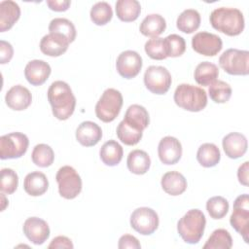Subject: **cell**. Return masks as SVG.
<instances>
[{
    "mask_svg": "<svg viewBox=\"0 0 249 249\" xmlns=\"http://www.w3.org/2000/svg\"><path fill=\"white\" fill-rule=\"evenodd\" d=\"M73 247L74 246H73L71 239H69L68 237L63 236V235L54 237L49 245V248H70V249H72Z\"/></svg>",
    "mask_w": 249,
    "mask_h": 249,
    "instance_id": "44",
    "label": "cell"
},
{
    "mask_svg": "<svg viewBox=\"0 0 249 249\" xmlns=\"http://www.w3.org/2000/svg\"><path fill=\"white\" fill-rule=\"evenodd\" d=\"M206 219L199 209H191L178 221L177 231L182 239L189 244H196L202 237Z\"/></svg>",
    "mask_w": 249,
    "mask_h": 249,
    "instance_id": "3",
    "label": "cell"
},
{
    "mask_svg": "<svg viewBox=\"0 0 249 249\" xmlns=\"http://www.w3.org/2000/svg\"><path fill=\"white\" fill-rule=\"evenodd\" d=\"M232 246V238L225 229H217L209 236L203 249H230Z\"/></svg>",
    "mask_w": 249,
    "mask_h": 249,
    "instance_id": "32",
    "label": "cell"
},
{
    "mask_svg": "<svg viewBox=\"0 0 249 249\" xmlns=\"http://www.w3.org/2000/svg\"><path fill=\"white\" fill-rule=\"evenodd\" d=\"M20 17V8L12 0L0 2V31L11 29Z\"/></svg>",
    "mask_w": 249,
    "mask_h": 249,
    "instance_id": "22",
    "label": "cell"
},
{
    "mask_svg": "<svg viewBox=\"0 0 249 249\" xmlns=\"http://www.w3.org/2000/svg\"><path fill=\"white\" fill-rule=\"evenodd\" d=\"M14 54V49L9 42L4 40L0 41V62L1 64L8 63Z\"/></svg>",
    "mask_w": 249,
    "mask_h": 249,
    "instance_id": "43",
    "label": "cell"
},
{
    "mask_svg": "<svg viewBox=\"0 0 249 249\" xmlns=\"http://www.w3.org/2000/svg\"><path fill=\"white\" fill-rule=\"evenodd\" d=\"M50 33H58L63 35L69 43H72L76 38V28L72 21L64 18H55L49 24Z\"/></svg>",
    "mask_w": 249,
    "mask_h": 249,
    "instance_id": "33",
    "label": "cell"
},
{
    "mask_svg": "<svg viewBox=\"0 0 249 249\" xmlns=\"http://www.w3.org/2000/svg\"><path fill=\"white\" fill-rule=\"evenodd\" d=\"M165 28L166 22L163 17L159 14H151L146 16L142 20L139 30L144 36L157 38L164 32Z\"/></svg>",
    "mask_w": 249,
    "mask_h": 249,
    "instance_id": "25",
    "label": "cell"
},
{
    "mask_svg": "<svg viewBox=\"0 0 249 249\" xmlns=\"http://www.w3.org/2000/svg\"><path fill=\"white\" fill-rule=\"evenodd\" d=\"M174 102L180 108L190 112H199L207 105L206 91L191 84H181L174 91Z\"/></svg>",
    "mask_w": 249,
    "mask_h": 249,
    "instance_id": "4",
    "label": "cell"
},
{
    "mask_svg": "<svg viewBox=\"0 0 249 249\" xmlns=\"http://www.w3.org/2000/svg\"><path fill=\"white\" fill-rule=\"evenodd\" d=\"M118 247L120 249H125V248H132V249H139L141 247L139 240L130 234H124L119 239Z\"/></svg>",
    "mask_w": 249,
    "mask_h": 249,
    "instance_id": "42",
    "label": "cell"
},
{
    "mask_svg": "<svg viewBox=\"0 0 249 249\" xmlns=\"http://www.w3.org/2000/svg\"><path fill=\"white\" fill-rule=\"evenodd\" d=\"M90 19L96 25H105L113 17L112 7L107 2H97L90 9Z\"/></svg>",
    "mask_w": 249,
    "mask_h": 249,
    "instance_id": "36",
    "label": "cell"
},
{
    "mask_svg": "<svg viewBox=\"0 0 249 249\" xmlns=\"http://www.w3.org/2000/svg\"><path fill=\"white\" fill-rule=\"evenodd\" d=\"M49 188V181L47 176L40 171H33L28 173L23 181V189L26 194L32 196H39L44 195Z\"/></svg>",
    "mask_w": 249,
    "mask_h": 249,
    "instance_id": "23",
    "label": "cell"
},
{
    "mask_svg": "<svg viewBox=\"0 0 249 249\" xmlns=\"http://www.w3.org/2000/svg\"><path fill=\"white\" fill-rule=\"evenodd\" d=\"M163 48L166 57H178L186 51V42L177 34H170L163 38Z\"/></svg>",
    "mask_w": 249,
    "mask_h": 249,
    "instance_id": "35",
    "label": "cell"
},
{
    "mask_svg": "<svg viewBox=\"0 0 249 249\" xmlns=\"http://www.w3.org/2000/svg\"><path fill=\"white\" fill-rule=\"evenodd\" d=\"M59 195L66 199H73L82 191V179L70 165L60 167L55 175Z\"/></svg>",
    "mask_w": 249,
    "mask_h": 249,
    "instance_id": "7",
    "label": "cell"
},
{
    "mask_svg": "<svg viewBox=\"0 0 249 249\" xmlns=\"http://www.w3.org/2000/svg\"><path fill=\"white\" fill-rule=\"evenodd\" d=\"M223 149L230 159H238L244 156L247 151V139L239 132H230L222 141Z\"/></svg>",
    "mask_w": 249,
    "mask_h": 249,
    "instance_id": "20",
    "label": "cell"
},
{
    "mask_svg": "<svg viewBox=\"0 0 249 249\" xmlns=\"http://www.w3.org/2000/svg\"><path fill=\"white\" fill-rule=\"evenodd\" d=\"M172 83L169 71L163 66L151 65L144 73L145 87L152 93L164 94L168 91Z\"/></svg>",
    "mask_w": 249,
    "mask_h": 249,
    "instance_id": "10",
    "label": "cell"
},
{
    "mask_svg": "<svg viewBox=\"0 0 249 249\" xmlns=\"http://www.w3.org/2000/svg\"><path fill=\"white\" fill-rule=\"evenodd\" d=\"M219 64L230 75L246 76L249 73V52L228 49L220 55Z\"/></svg>",
    "mask_w": 249,
    "mask_h": 249,
    "instance_id": "6",
    "label": "cell"
},
{
    "mask_svg": "<svg viewBox=\"0 0 249 249\" xmlns=\"http://www.w3.org/2000/svg\"><path fill=\"white\" fill-rule=\"evenodd\" d=\"M142 57L134 51H124L121 53L116 61L118 73L125 79L136 77L142 68Z\"/></svg>",
    "mask_w": 249,
    "mask_h": 249,
    "instance_id": "13",
    "label": "cell"
},
{
    "mask_svg": "<svg viewBox=\"0 0 249 249\" xmlns=\"http://www.w3.org/2000/svg\"><path fill=\"white\" fill-rule=\"evenodd\" d=\"M28 137L21 132H11L0 137L1 160L18 159L22 157L28 148Z\"/></svg>",
    "mask_w": 249,
    "mask_h": 249,
    "instance_id": "8",
    "label": "cell"
},
{
    "mask_svg": "<svg viewBox=\"0 0 249 249\" xmlns=\"http://www.w3.org/2000/svg\"><path fill=\"white\" fill-rule=\"evenodd\" d=\"M23 233L34 244H43L50 236V228L46 221L38 217H30L23 223Z\"/></svg>",
    "mask_w": 249,
    "mask_h": 249,
    "instance_id": "15",
    "label": "cell"
},
{
    "mask_svg": "<svg viewBox=\"0 0 249 249\" xmlns=\"http://www.w3.org/2000/svg\"><path fill=\"white\" fill-rule=\"evenodd\" d=\"M229 201L221 196H213L206 202V210L210 217L215 220L225 217L229 211Z\"/></svg>",
    "mask_w": 249,
    "mask_h": 249,
    "instance_id": "39",
    "label": "cell"
},
{
    "mask_svg": "<svg viewBox=\"0 0 249 249\" xmlns=\"http://www.w3.org/2000/svg\"><path fill=\"white\" fill-rule=\"evenodd\" d=\"M221 154L219 148L213 143H204L196 152V160L203 167H213L219 163Z\"/></svg>",
    "mask_w": 249,
    "mask_h": 249,
    "instance_id": "30",
    "label": "cell"
},
{
    "mask_svg": "<svg viewBox=\"0 0 249 249\" xmlns=\"http://www.w3.org/2000/svg\"><path fill=\"white\" fill-rule=\"evenodd\" d=\"M18 185V177L15 170L11 168L1 169V180H0V190L2 193L7 195H12L16 192Z\"/></svg>",
    "mask_w": 249,
    "mask_h": 249,
    "instance_id": "40",
    "label": "cell"
},
{
    "mask_svg": "<svg viewBox=\"0 0 249 249\" xmlns=\"http://www.w3.org/2000/svg\"><path fill=\"white\" fill-rule=\"evenodd\" d=\"M51 72L52 69L48 62L41 59H33L26 64L24 76L32 86H41L48 80Z\"/></svg>",
    "mask_w": 249,
    "mask_h": 249,
    "instance_id": "17",
    "label": "cell"
},
{
    "mask_svg": "<svg viewBox=\"0 0 249 249\" xmlns=\"http://www.w3.org/2000/svg\"><path fill=\"white\" fill-rule=\"evenodd\" d=\"M69 46V41L58 33H49L40 42L41 52L49 56H59L63 54Z\"/></svg>",
    "mask_w": 249,
    "mask_h": 249,
    "instance_id": "18",
    "label": "cell"
},
{
    "mask_svg": "<svg viewBox=\"0 0 249 249\" xmlns=\"http://www.w3.org/2000/svg\"><path fill=\"white\" fill-rule=\"evenodd\" d=\"M159 216L149 207H139L130 215L131 228L143 235L152 234L159 227Z\"/></svg>",
    "mask_w": 249,
    "mask_h": 249,
    "instance_id": "11",
    "label": "cell"
},
{
    "mask_svg": "<svg viewBox=\"0 0 249 249\" xmlns=\"http://www.w3.org/2000/svg\"><path fill=\"white\" fill-rule=\"evenodd\" d=\"M231 227L241 234L246 243L249 242V196L247 194L238 196L233 202V210L230 217Z\"/></svg>",
    "mask_w": 249,
    "mask_h": 249,
    "instance_id": "9",
    "label": "cell"
},
{
    "mask_svg": "<svg viewBox=\"0 0 249 249\" xmlns=\"http://www.w3.org/2000/svg\"><path fill=\"white\" fill-rule=\"evenodd\" d=\"M122 106V93L116 89L109 88L103 91L97 101L95 105V115L100 121L104 123H111L120 114Z\"/></svg>",
    "mask_w": 249,
    "mask_h": 249,
    "instance_id": "5",
    "label": "cell"
},
{
    "mask_svg": "<svg viewBox=\"0 0 249 249\" xmlns=\"http://www.w3.org/2000/svg\"><path fill=\"white\" fill-rule=\"evenodd\" d=\"M158 155L163 164H175L182 157V145L177 138L165 136L159 143Z\"/></svg>",
    "mask_w": 249,
    "mask_h": 249,
    "instance_id": "14",
    "label": "cell"
},
{
    "mask_svg": "<svg viewBox=\"0 0 249 249\" xmlns=\"http://www.w3.org/2000/svg\"><path fill=\"white\" fill-rule=\"evenodd\" d=\"M99 156L105 165L115 166L121 162L124 156V150L116 140H109L100 148Z\"/></svg>",
    "mask_w": 249,
    "mask_h": 249,
    "instance_id": "27",
    "label": "cell"
},
{
    "mask_svg": "<svg viewBox=\"0 0 249 249\" xmlns=\"http://www.w3.org/2000/svg\"><path fill=\"white\" fill-rule=\"evenodd\" d=\"M219 76L218 66L209 61H202L195 69L194 77L200 86H210Z\"/></svg>",
    "mask_w": 249,
    "mask_h": 249,
    "instance_id": "29",
    "label": "cell"
},
{
    "mask_svg": "<svg viewBox=\"0 0 249 249\" xmlns=\"http://www.w3.org/2000/svg\"><path fill=\"white\" fill-rule=\"evenodd\" d=\"M200 25V15L195 9H187L183 11L177 18V28L187 34L195 32Z\"/></svg>",
    "mask_w": 249,
    "mask_h": 249,
    "instance_id": "31",
    "label": "cell"
},
{
    "mask_svg": "<svg viewBox=\"0 0 249 249\" xmlns=\"http://www.w3.org/2000/svg\"><path fill=\"white\" fill-rule=\"evenodd\" d=\"M208 92L215 103H226L231 96V88L228 83L216 80L209 86Z\"/></svg>",
    "mask_w": 249,
    "mask_h": 249,
    "instance_id": "37",
    "label": "cell"
},
{
    "mask_svg": "<svg viewBox=\"0 0 249 249\" xmlns=\"http://www.w3.org/2000/svg\"><path fill=\"white\" fill-rule=\"evenodd\" d=\"M248 170H249V162H243L237 170V178L240 184L243 186H248Z\"/></svg>",
    "mask_w": 249,
    "mask_h": 249,
    "instance_id": "46",
    "label": "cell"
},
{
    "mask_svg": "<svg viewBox=\"0 0 249 249\" xmlns=\"http://www.w3.org/2000/svg\"><path fill=\"white\" fill-rule=\"evenodd\" d=\"M47 96L52 106L53 114L56 119L65 121L72 116L76 106V97L67 83L63 81L52 83Z\"/></svg>",
    "mask_w": 249,
    "mask_h": 249,
    "instance_id": "1",
    "label": "cell"
},
{
    "mask_svg": "<svg viewBox=\"0 0 249 249\" xmlns=\"http://www.w3.org/2000/svg\"><path fill=\"white\" fill-rule=\"evenodd\" d=\"M162 190L170 196L182 195L187 189L186 178L178 171L166 172L160 181Z\"/></svg>",
    "mask_w": 249,
    "mask_h": 249,
    "instance_id": "24",
    "label": "cell"
},
{
    "mask_svg": "<svg viewBox=\"0 0 249 249\" xmlns=\"http://www.w3.org/2000/svg\"><path fill=\"white\" fill-rule=\"evenodd\" d=\"M145 52L152 58L156 60H162L166 58L164 48H163V38H152L145 43Z\"/></svg>",
    "mask_w": 249,
    "mask_h": 249,
    "instance_id": "41",
    "label": "cell"
},
{
    "mask_svg": "<svg viewBox=\"0 0 249 249\" xmlns=\"http://www.w3.org/2000/svg\"><path fill=\"white\" fill-rule=\"evenodd\" d=\"M116 132L118 138L127 146L136 145L141 140L143 135V131H139L132 128L131 126L127 125L124 122V120L120 122V124H118Z\"/></svg>",
    "mask_w": 249,
    "mask_h": 249,
    "instance_id": "38",
    "label": "cell"
},
{
    "mask_svg": "<svg viewBox=\"0 0 249 249\" xmlns=\"http://www.w3.org/2000/svg\"><path fill=\"white\" fill-rule=\"evenodd\" d=\"M124 122L132 128L143 131L150 123L149 113L145 107L139 104H132L127 108Z\"/></svg>",
    "mask_w": 249,
    "mask_h": 249,
    "instance_id": "21",
    "label": "cell"
},
{
    "mask_svg": "<svg viewBox=\"0 0 249 249\" xmlns=\"http://www.w3.org/2000/svg\"><path fill=\"white\" fill-rule=\"evenodd\" d=\"M140 12L141 5L137 0H118L116 2V14L122 21H134L139 17Z\"/></svg>",
    "mask_w": 249,
    "mask_h": 249,
    "instance_id": "28",
    "label": "cell"
},
{
    "mask_svg": "<svg viewBox=\"0 0 249 249\" xmlns=\"http://www.w3.org/2000/svg\"><path fill=\"white\" fill-rule=\"evenodd\" d=\"M102 138L101 127L90 121L83 122L76 129V139L85 147L96 145Z\"/></svg>",
    "mask_w": 249,
    "mask_h": 249,
    "instance_id": "19",
    "label": "cell"
},
{
    "mask_svg": "<svg viewBox=\"0 0 249 249\" xmlns=\"http://www.w3.org/2000/svg\"><path fill=\"white\" fill-rule=\"evenodd\" d=\"M47 5L52 11L55 12H64L68 10L71 5V1L69 0H48Z\"/></svg>",
    "mask_w": 249,
    "mask_h": 249,
    "instance_id": "45",
    "label": "cell"
},
{
    "mask_svg": "<svg viewBox=\"0 0 249 249\" xmlns=\"http://www.w3.org/2000/svg\"><path fill=\"white\" fill-rule=\"evenodd\" d=\"M192 47L193 50L199 54L214 56L222 50L223 42L218 35L201 31L197 32L192 38Z\"/></svg>",
    "mask_w": 249,
    "mask_h": 249,
    "instance_id": "12",
    "label": "cell"
},
{
    "mask_svg": "<svg viewBox=\"0 0 249 249\" xmlns=\"http://www.w3.org/2000/svg\"><path fill=\"white\" fill-rule=\"evenodd\" d=\"M212 27L228 36H237L244 29V18L236 8L221 7L212 11L209 17Z\"/></svg>",
    "mask_w": 249,
    "mask_h": 249,
    "instance_id": "2",
    "label": "cell"
},
{
    "mask_svg": "<svg viewBox=\"0 0 249 249\" xmlns=\"http://www.w3.org/2000/svg\"><path fill=\"white\" fill-rule=\"evenodd\" d=\"M5 102L12 110L22 111L31 104L32 95L27 88L21 85H16L7 91Z\"/></svg>",
    "mask_w": 249,
    "mask_h": 249,
    "instance_id": "16",
    "label": "cell"
},
{
    "mask_svg": "<svg viewBox=\"0 0 249 249\" xmlns=\"http://www.w3.org/2000/svg\"><path fill=\"white\" fill-rule=\"evenodd\" d=\"M126 165L131 173L142 175L149 170L151 165V159L145 151L136 149L128 154Z\"/></svg>",
    "mask_w": 249,
    "mask_h": 249,
    "instance_id": "26",
    "label": "cell"
},
{
    "mask_svg": "<svg viewBox=\"0 0 249 249\" xmlns=\"http://www.w3.org/2000/svg\"><path fill=\"white\" fill-rule=\"evenodd\" d=\"M31 159L33 163L39 167H48L53 164L54 153L51 146L47 144H37L32 151Z\"/></svg>",
    "mask_w": 249,
    "mask_h": 249,
    "instance_id": "34",
    "label": "cell"
}]
</instances>
